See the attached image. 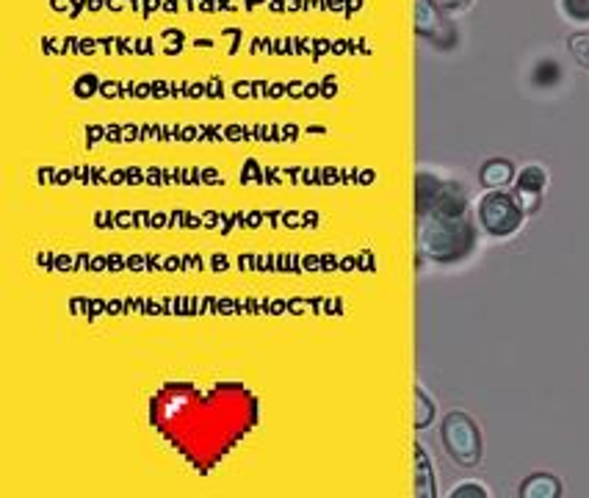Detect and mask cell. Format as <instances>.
<instances>
[{"label": "cell", "instance_id": "cell-1", "mask_svg": "<svg viewBox=\"0 0 589 498\" xmlns=\"http://www.w3.org/2000/svg\"><path fill=\"white\" fill-rule=\"evenodd\" d=\"M443 443L448 448V454L465 468H473L481 457L479 430H476V423L463 413H451L443 421Z\"/></svg>", "mask_w": 589, "mask_h": 498}, {"label": "cell", "instance_id": "cell-2", "mask_svg": "<svg viewBox=\"0 0 589 498\" xmlns=\"http://www.w3.org/2000/svg\"><path fill=\"white\" fill-rule=\"evenodd\" d=\"M479 216H481V224L493 236H509L520 224V205L515 203V197L496 191L481 199Z\"/></svg>", "mask_w": 589, "mask_h": 498}, {"label": "cell", "instance_id": "cell-3", "mask_svg": "<svg viewBox=\"0 0 589 498\" xmlns=\"http://www.w3.org/2000/svg\"><path fill=\"white\" fill-rule=\"evenodd\" d=\"M520 493L528 495V498H553V495H559L561 490H559V482H556L553 477H545V473H540V477H531V479L523 485Z\"/></svg>", "mask_w": 589, "mask_h": 498}, {"label": "cell", "instance_id": "cell-4", "mask_svg": "<svg viewBox=\"0 0 589 498\" xmlns=\"http://www.w3.org/2000/svg\"><path fill=\"white\" fill-rule=\"evenodd\" d=\"M509 181H512V166L506 161H490L488 166L481 169V183L490 186V189H501Z\"/></svg>", "mask_w": 589, "mask_h": 498}, {"label": "cell", "instance_id": "cell-5", "mask_svg": "<svg viewBox=\"0 0 589 498\" xmlns=\"http://www.w3.org/2000/svg\"><path fill=\"white\" fill-rule=\"evenodd\" d=\"M545 186V174L537 169V166H531V169H526L523 174H520V183H518V189H526V191H540Z\"/></svg>", "mask_w": 589, "mask_h": 498}, {"label": "cell", "instance_id": "cell-6", "mask_svg": "<svg viewBox=\"0 0 589 498\" xmlns=\"http://www.w3.org/2000/svg\"><path fill=\"white\" fill-rule=\"evenodd\" d=\"M570 47H573V56H576L584 67H589V34L573 36V39H570Z\"/></svg>", "mask_w": 589, "mask_h": 498}, {"label": "cell", "instance_id": "cell-7", "mask_svg": "<svg viewBox=\"0 0 589 498\" xmlns=\"http://www.w3.org/2000/svg\"><path fill=\"white\" fill-rule=\"evenodd\" d=\"M432 415H434L432 402H429V398L418 390V421H416V423H418V427H426V423L432 421Z\"/></svg>", "mask_w": 589, "mask_h": 498}, {"label": "cell", "instance_id": "cell-8", "mask_svg": "<svg viewBox=\"0 0 589 498\" xmlns=\"http://www.w3.org/2000/svg\"><path fill=\"white\" fill-rule=\"evenodd\" d=\"M465 490H454V495H484V490H476L479 485H463Z\"/></svg>", "mask_w": 589, "mask_h": 498}, {"label": "cell", "instance_id": "cell-9", "mask_svg": "<svg viewBox=\"0 0 589 498\" xmlns=\"http://www.w3.org/2000/svg\"><path fill=\"white\" fill-rule=\"evenodd\" d=\"M440 6H446V9H459V6H465L468 0H438Z\"/></svg>", "mask_w": 589, "mask_h": 498}]
</instances>
